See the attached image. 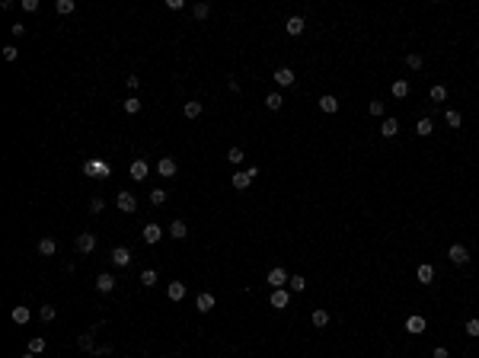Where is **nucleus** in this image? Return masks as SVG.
<instances>
[{
    "label": "nucleus",
    "instance_id": "1",
    "mask_svg": "<svg viewBox=\"0 0 479 358\" xmlns=\"http://www.w3.org/2000/svg\"><path fill=\"white\" fill-rule=\"evenodd\" d=\"M83 173L86 176H96V179H106V176L112 173V167H109L106 160H86L83 163Z\"/></svg>",
    "mask_w": 479,
    "mask_h": 358
},
{
    "label": "nucleus",
    "instance_id": "2",
    "mask_svg": "<svg viewBox=\"0 0 479 358\" xmlns=\"http://www.w3.org/2000/svg\"><path fill=\"white\" fill-rule=\"evenodd\" d=\"M259 176V167H249V170H243V173H233V189H249V183Z\"/></svg>",
    "mask_w": 479,
    "mask_h": 358
},
{
    "label": "nucleus",
    "instance_id": "3",
    "mask_svg": "<svg viewBox=\"0 0 479 358\" xmlns=\"http://www.w3.org/2000/svg\"><path fill=\"white\" fill-rule=\"evenodd\" d=\"M288 278H291V275H288V272H284V269H281V266H275V269H268V275H265V282H268V285H272V291H275V288H284V285H288Z\"/></svg>",
    "mask_w": 479,
    "mask_h": 358
},
{
    "label": "nucleus",
    "instance_id": "4",
    "mask_svg": "<svg viewBox=\"0 0 479 358\" xmlns=\"http://www.w3.org/2000/svg\"><path fill=\"white\" fill-rule=\"evenodd\" d=\"M447 259L454 262V266H466V262H470V250H466L463 243H454L447 250Z\"/></svg>",
    "mask_w": 479,
    "mask_h": 358
},
{
    "label": "nucleus",
    "instance_id": "5",
    "mask_svg": "<svg viewBox=\"0 0 479 358\" xmlns=\"http://www.w3.org/2000/svg\"><path fill=\"white\" fill-rule=\"evenodd\" d=\"M128 173H131V179L144 183V179H147V173H150V167H147V160H144V157H137V160H131Z\"/></svg>",
    "mask_w": 479,
    "mask_h": 358
},
{
    "label": "nucleus",
    "instance_id": "6",
    "mask_svg": "<svg viewBox=\"0 0 479 358\" xmlns=\"http://www.w3.org/2000/svg\"><path fill=\"white\" fill-rule=\"evenodd\" d=\"M115 205H118V211H125V214H134V211H137V198L131 195V192H118V198H115Z\"/></svg>",
    "mask_w": 479,
    "mask_h": 358
},
{
    "label": "nucleus",
    "instance_id": "7",
    "mask_svg": "<svg viewBox=\"0 0 479 358\" xmlns=\"http://www.w3.org/2000/svg\"><path fill=\"white\" fill-rule=\"evenodd\" d=\"M141 237H144V243H147V246H153V243H160V237H163V227H160V224H144Z\"/></svg>",
    "mask_w": 479,
    "mask_h": 358
},
{
    "label": "nucleus",
    "instance_id": "8",
    "mask_svg": "<svg viewBox=\"0 0 479 358\" xmlns=\"http://www.w3.org/2000/svg\"><path fill=\"white\" fill-rule=\"evenodd\" d=\"M109 259H112V266H115V269H125V266L131 262V253L125 250V246H115V250L109 253Z\"/></svg>",
    "mask_w": 479,
    "mask_h": 358
},
{
    "label": "nucleus",
    "instance_id": "9",
    "mask_svg": "<svg viewBox=\"0 0 479 358\" xmlns=\"http://www.w3.org/2000/svg\"><path fill=\"white\" fill-rule=\"evenodd\" d=\"M157 173L163 176V179H173V176H176V160H173V157H160V160H157Z\"/></svg>",
    "mask_w": 479,
    "mask_h": 358
},
{
    "label": "nucleus",
    "instance_id": "10",
    "mask_svg": "<svg viewBox=\"0 0 479 358\" xmlns=\"http://www.w3.org/2000/svg\"><path fill=\"white\" fill-rule=\"evenodd\" d=\"M93 250H96V237H93L90 230L77 237V253H93Z\"/></svg>",
    "mask_w": 479,
    "mask_h": 358
},
{
    "label": "nucleus",
    "instance_id": "11",
    "mask_svg": "<svg viewBox=\"0 0 479 358\" xmlns=\"http://www.w3.org/2000/svg\"><path fill=\"white\" fill-rule=\"evenodd\" d=\"M195 307H198V313H211L214 310V294L211 291H201L198 301H195Z\"/></svg>",
    "mask_w": 479,
    "mask_h": 358
},
{
    "label": "nucleus",
    "instance_id": "12",
    "mask_svg": "<svg viewBox=\"0 0 479 358\" xmlns=\"http://www.w3.org/2000/svg\"><path fill=\"white\" fill-rule=\"evenodd\" d=\"M166 297L173 301V304H176V301H182V297H185V282H169L166 285Z\"/></svg>",
    "mask_w": 479,
    "mask_h": 358
},
{
    "label": "nucleus",
    "instance_id": "13",
    "mask_svg": "<svg viewBox=\"0 0 479 358\" xmlns=\"http://www.w3.org/2000/svg\"><path fill=\"white\" fill-rule=\"evenodd\" d=\"M425 326H428V323H425V317H418V313H412V317H409V320H406V333H425Z\"/></svg>",
    "mask_w": 479,
    "mask_h": 358
},
{
    "label": "nucleus",
    "instance_id": "14",
    "mask_svg": "<svg viewBox=\"0 0 479 358\" xmlns=\"http://www.w3.org/2000/svg\"><path fill=\"white\" fill-rule=\"evenodd\" d=\"M115 288V278L109 272H102V275H96V291L99 294H109V291Z\"/></svg>",
    "mask_w": 479,
    "mask_h": 358
},
{
    "label": "nucleus",
    "instance_id": "15",
    "mask_svg": "<svg viewBox=\"0 0 479 358\" xmlns=\"http://www.w3.org/2000/svg\"><path fill=\"white\" fill-rule=\"evenodd\" d=\"M288 301H291V294L284 288H275L272 291V307L275 310H284V307H288Z\"/></svg>",
    "mask_w": 479,
    "mask_h": 358
},
{
    "label": "nucleus",
    "instance_id": "16",
    "mask_svg": "<svg viewBox=\"0 0 479 358\" xmlns=\"http://www.w3.org/2000/svg\"><path fill=\"white\" fill-rule=\"evenodd\" d=\"M38 253H42V256H54V253H58V240H54V237H42V240H38Z\"/></svg>",
    "mask_w": 479,
    "mask_h": 358
},
{
    "label": "nucleus",
    "instance_id": "17",
    "mask_svg": "<svg viewBox=\"0 0 479 358\" xmlns=\"http://www.w3.org/2000/svg\"><path fill=\"white\" fill-rule=\"evenodd\" d=\"M284 29H288V35H300V32L307 29V23H304V16H291L288 23H284Z\"/></svg>",
    "mask_w": 479,
    "mask_h": 358
},
{
    "label": "nucleus",
    "instance_id": "18",
    "mask_svg": "<svg viewBox=\"0 0 479 358\" xmlns=\"http://www.w3.org/2000/svg\"><path fill=\"white\" fill-rule=\"evenodd\" d=\"M10 320L23 326V323H29V320H32V310H29V307H13V310H10Z\"/></svg>",
    "mask_w": 479,
    "mask_h": 358
},
{
    "label": "nucleus",
    "instance_id": "19",
    "mask_svg": "<svg viewBox=\"0 0 479 358\" xmlns=\"http://www.w3.org/2000/svg\"><path fill=\"white\" fill-rule=\"evenodd\" d=\"M275 84H278V86H291V84H294V70H291V68H278V70H275Z\"/></svg>",
    "mask_w": 479,
    "mask_h": 358
},
{
    "label": "nucleus",
    "instance_id": "20",
    "mask_svg": "<svg viewBox=\"0 0 479 358\" xmlns=\"http://www.w3.org/2000/svg\"><path fill=\"white\" fill-rule=\"evenodd\" d=\"M319 109H323L326 115L339 112V99H335V96H329V93H326V96H319Z\"/></svg>",
    "mask_w": 479,
    "mask_h": 358
},
{
    "label": "nucleus",
    "instance_id": "21",
    "mask_svg": "<svg viewBox=\"0 0 479 358\" xmlns=\"http://www.w3.org/2000/svg\"><path fill=\"white\" fill-rule=\"evenodd\" d=\"M390 93H393L396 99H406V96H409V80H393Z\"/></svg>",
    "mask_w": 479,
    "mask_h": 358
},
{
    "label": "nucleus",
    "instance_id": "22",
    "mask_svg": "<svg viewBox=\"0 0 479 358\" xmlns=\"http://www.w3.org/2000/svg\"><path fill=\"white\" fill-rule=\"evenodd\" d=\"M93 333H96V329H90V333H80V336H77V345H80L83 352H96V345H93Z\"/></svg>",
    "mask_w": 479,
    "mask_h": 358
},
{
    "label": "nucleus",
    "instance_id": "23",
    "mask_svg": "<svg viewBox=\"0 0 479 358\" xmlns=\"http://www.w3.org/2000/svg\"><path fill=\"white\" fill-rule=\"evenodd\" d=\"M396 131H399V122H396V119H383L380 135H383V137H396Z\"/></svg>",
    "mask_w": 479,
    "mask_h": 358
},
{
    "label": "nucleus",
    "instance_id": "24",
    "mask_svg": "<svg viewBox=\"0 0 479 358\" xmlns=\"http://www.w3.org/2000/svg\"><path fill=\"white\" fill-rule=\"evenodd\" d=\"M310 323H313L316 329H323V326L329 323V313L323 310V307H316V310H313V317H310Z\"/></svg>",
    "mask_w": 479,
    "mask_h": 358
},
{
    "label": "nucleus",
    "instance_id": "25",
    "mask_svg": "<svg viewBox=\"0 0 479 358\" xmlns=\"http://www.w3.org/2000/svg\"><path fill=\"white\" fill-rule=\"evenodd\" d=\"M431 131H434L431 119H418V122H415V135H418V137H428Z\"/></svg>",
    "mask_w": 479,
    "mask_h": 358
},
{
    "label": "nucleus",
    "instance_id": "26",
    "mask_svg": "<svg viewBox=\"0 0 479 358\" xmlns=\"http://www.w3.org/2000/svg\"><path fill=\"white\" fill-rule=\"evenodd\" d=\"M281 106H284L281 93H268V96H265V109H272V112H278Z\"/></svg>",
    "mask_w": 479,
    "mask_h": 358
},
{
    "label": "nucleus",
    "instance_id": "27",
    "mask_svg": "<svg viewBox=\"0 0 479 358\" xmlns=\"http://www.w3.org/2000/svg\"><path fill=\"white\" fill-rule=\"evenodd\" d=\"M288 288L294 291V294H300V291L307 288V278H304V275H291V278H288Z\"/></svg>",
    "mask_w": 479,
    "mask_h": 358
},
{
    "label": "nucleus",
    "instance_id": "28",
    "mask_svg": "<svg viewBox=\"0 0 479 358\" xmlns=\"http://www.w3.org/2000/svg\"><path fill=\"white\" fill-rule=\"evenodd\" d=\"M182 112H185V119H198V115H201V102L192 99V102H185V106H182Z\"/></svg>",
    "mask_w": 479,
    "mask_h": 358
},
{
    "label": "nucleus",
    "instance_id": "29",
    "mask_svg": "<svg viewBox=\"0 0 479 358\" xmlns=\"http://www.w3.org/2000/svg\"><path fill=\"white\" fill-rule=\"evenodd\" d=\"M169 234H173V240H182L189 234V227H185V221H173L169 224Z\"/></svg>",
    "mask_w": 479,
    "mask_h": 358
},
{
    "label": "nucleus",
    "instance_id": "30",
    "mask_svg": "<svg viewBox=\"0 0 479 358\" xmlns=\"http://www.w3.org/2000/svg\"><path fill=\"white\" fill-rule=\"evenodd\" d=\"M29 352L32 355H42V352H45V336H32L29 339Z\"/></svg>",
    "mask_w": 479,
    "mask_h": 358
},
{
    "label": "nucleus",
    "instance_id": "31",
    "mask_svg": "<svg viewBox=\"0 0 479 358\" xmlns=\"http://www.w3.org/2000/svg\"><path fill=\"white\" fill-rule=\"evenodd\" d=\"M444 119H447L450 128H460V125H463V115L457 112V109H447V112H444Z\"/></svg>",
    "mask_w": 479,
    "mask_h": 358
},
{
    "label": "nucleus",
    "instance_id": "32",
    "mask_svg": "<svg viewBox=\"0 0 479 358\" xmlns=\"http://www.w3.org/2000/svg\"><path fill=\"white\" fill-rule=\"evenodd\" d=\"M141 285H144V288H153V285H157V269H144V272H141Z\"/></svg>",
    "mask_w": 479,
    "mask_h": 358
},
{
    "label": "nucleus",
    "instance_id": "33",
    "mask_svg": "<svg viewBox=\"0 0 479 358\" xmlns=\"http://www.w3.org/2000/svg\"><path fill=\"white\" fill-rule=\"evenodd\" d=\"M418 282H422V285H431V278H434V269L431 266H418Z\"/></svg>",
    "mask_w": 479,
    "mask_h": 358
},
{
    "label": "nucleus",
    "instance_id": "34",
    "mask_svg": "<svg viewBox=\"0 0 479 358\" xmlns=\"http://www.w3.org/2000/svg\"><path fill=\"white\" fill-rule=\"evenodd\" d=\"M122 106H125V112H128V115H137V112H141V99H137V96H128Z\"/></svg>",
    "mask_w": 479,
    "mask_h": 358
},
{
    "label": "nucleus",
    "instance_id": "35",
    "mask_svg": "<svg viewBox=\"0 0 479 358\" xmlns=\"http://www.w3.org/2000/svg\"><path fill=\"white\" fill-rule=\"evenodd\" d=\"M444 99H447V86H444V84H434L431 86V102H444Z\"/></svg>",
    "mask_w": 479,
    "mask_h": 358
},
{
    "label": "nucleus",
    "instance_id": "36",
    "mask_svg": "<svg viewBox=\"0 0 479 358\" xmlns=\"http://www.w3.org/2000/svg\"><path fill=\"white\" fill-rule=\"evenodd\" d=\"M54 10H58L61 16H67V13H74V10H77V3H74V0H58V3H54Z\"/></svg>",
    "mask_w": 479,
    "mask_h": 358
},
{
    "label": "nucleus",
    "instance_id": "37",
    "mask_svg": "<svg viewBox=\"0 0 479 358\" xmlns=\"http://www.w3.org/2000/svg\"><path fill=\"white\" fill-rule=\"evenodd\" d=\"M422 64H425V58H422V54H415V51L406 54V68H409V70H418Z\"/></svg>",
    "mask_w": 479,
    "mask_h": 358
},
{
    "label": "nucleus",
    "instance_id": "38",
    "mask_svg": "<svg viewBox=\"0 0 479 358\" xmlns=\"http://www.w3.org/2000/svg\"><path fill=\"white\" fill-rule=\"evenodd\" d=\"M38 317H42V323H51L54 317H58V310H54L51 304H45V307H38Z\"/></svg>",
    "mask_w": 479,
    "mask_h": 358
},
{
    "label": "nucleus",
    "instance_id": "39",
    "mask_svg": "<svg viewBox=\"0 0 479 358\" xmlns=\"http://www.w3.org/2000/svg\"><path fill=\"white\" fill-rule=\"evenodd\" d=\"M243 157H246L243 147H230V151H227V160L230 163H243Z\"/></svg>",
    "mask_w": 479,
    "mask_h": 358
},
{
    "label": "nucleus",
    "instance_id": "40",
    "mask_svg": "<svg viewBox=\"0 0 479 358\" xmlns=\"http://www.w3.org/2000/svg\"><path fill=\"white\" fill-rule=\"evenodd\" d=\"M367 112H371V115H383V112H387V106H383L380 99H371V102H367Z\"/></svg>",
    "mask_w": 479,
    "mask_h": 358
},
{
    "label": "nucleus",
    "instance_id": "41",
    "mask_svg": "<svg viewBox=\"0 0 479 358\" xmlns=\"http://www.w3.org/2000/svg\"><path fill=\"white\" fill-rule=\"evenodd\" d=\"M208 13H211V7H208V3H195V7H192V16H195V19H205Z\"/></svg>",
    "mask_w": 479,
    "mask_h": 358
},
{
    "label": "nucleus",
    "instance_id": "42",
    "mask_svg": "<svg viewBox=\"0 0 479 358\" xmlns=\"http://www.w3.org/2000/svg\"><path fill=\"white\" fill-rule=\"evenodd\" d=\"M163 202H166V192H163V189H153V192H150V205H153V208H160Z\"/></svg>",
    "mask_w": 479,
    "mask_h": 358
},
{
    "label": "nucleus",
    "instance_id": "43",
    "mask_svg": "<svg viewBox=\"0 0 479 358\" xmlns=\"http://www.w3.org/2000/svg\"><path fill=\"white\" fill-rule=\"evenodd\" d=\"M466 336H473V339H479V317H473V320H466Z\"/></svg>",
    "mask_w": 479,
    "mask_h": 358
},
{
    "label": "nucleus",
    "instance_id": "44",
    "mask_svg": "<svg viewBox=\"0 0 479 358\" xmlns=\"http://www.w3.org/2000/svg\"><path fill=\"white\" fill-rule=\"evenodd\" d=\"M102 208H106V202H102V198L96 195V198H93V202H90V211H93V214H99V211H102Z\"/></svg>",
    "mask_w": 479,
    "mask_h": 358
},
{
    "label": "nucleus",
    "instance_id": "45",
    "mask_svg": "<svg viewBox=\"0 0 479 358\" xmlns=\"http://www.w3.org/2000/svg\"><path fill=\"white\" fill-rule=\"evenodd\" d=\"M3 58H7V61H16V58H19L16 45H7V48H3Z\"/></svg>",
    "mask_w": 479,
    "mask_h": 358
},
{
    "label": "nucleus",
    "instance_id": "46",
    "mask_svg": "<svg viewBox=\"0 0 479 358\" xmlns=\"http://www.w3.org/2000/svg\"><path fill=\"white\" fill-rule=\"evenodd\" d=\"M19 7L26 10V13H35L38 10V0H23V3H19Z\"/></svg>",
    "mask_w": 479,
    "mask_h": 358
},
{
    "label": "nucleus",
    "instance_id": "47",
    "mask_svg": "<svg viewBox=\"0 0 479 358\" xmlns=\"http://www.w3.org/2000/svg\"><path fill=\"white\" fill-rule=\"evenodd\" d=\"M10 32H13V38H23V35H26V26L16 23V26H10Z\"/></svg>",
    "mask_w": 479,
    "mask_h": 358
},
{
    "label": "nucleus",
    "instance_id": "48",
    "mask_svg": "<svg viewBox=\"0 0 479 358\" xmlns=\"http://www.w3.org/2000/svg\"><path fill=\"white\" fill-rule=\"evenodd\" d=\"M431 358H450V352H447V349H444V345H438V349H434V352H431Z\"/></svg>",
    "mask_w": 479,
    "mask_h": 358
},
{
    "label": "nucleus",
    "instance_id": "49",
    "mask_svg": "<svg viewBox=\"0 0 479 358\" xmlns=\"http://www.w3.org/2000/svg\"><path fill=\"white\" fill-rule=\"evenodd\" d=\"M182 7H185L182 0H166V10H182Z\"/></svg>",
    "mask_w": 479,
    "mask_h": 358
},
{
    "label": "nucleus",
    "instance_id": "50",
    "mask_svg": "<svg viewBox=\"0 0 479 358\" xmlns=\"http://www.w3.org/2000/svg\"><path fill=\"white\" fill-rule=\"evenodd\" d=\"M125 84H128V90H137V86H141V80H137V77H134V74H131V77H128V80H125Z\"/></svg>",
    "mask_w": 479,
    "mask_h": 358
},
{
    "label": "nucleus",
    "instance_id": "51",
    "mask_svg": "<svg viewBox=\"0 0 479 358\" xmlns=\"http://www.w3.org/2000/svg\"><path fill=\"white\" fill-rule=\"evenodd\" d=\"M19 358H35V355H32V352H26V355H19Z\"/></svg>",
    "mask_w": 479,
    "mask_h": 358
}]
</instances>
